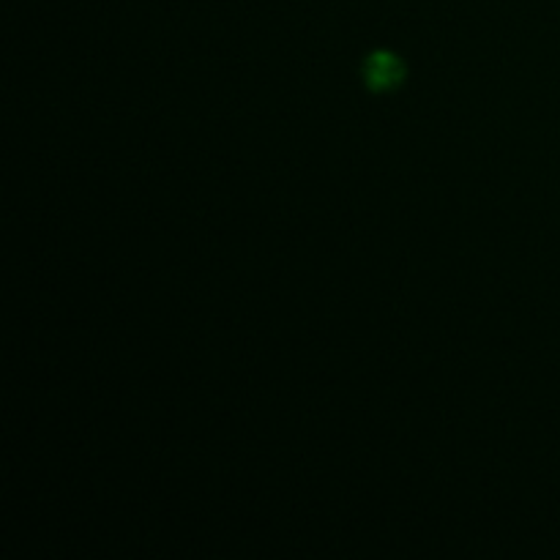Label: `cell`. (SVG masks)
<instances>
[{
  "instance_id": "6da1fadb",
  "label": "cell",
  "mask_w": 560,
  "mask_h": 560,
  "mask_svg": "<svg viewBox=\"0 0 560 560\" xmlns=\"http://www.w3.org/2000/svg\"><path fill=\"white\" fill-rule=\"evenodd\" d=\"M366 80L375 91H383V88H392L402 80V66L394 55H372L370 63H366Z\"/></svg>"
}]
</instances>
